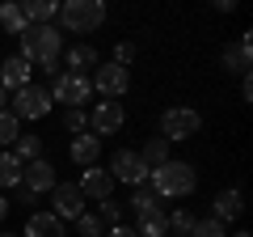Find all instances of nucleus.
Returning <instances> with one entry per match:
<instances>
[{
	"label": "nucleus",
	"mask_w": 253,
	"mask_h": 237,
	"mask_svg": "<svg viewBox=\"0 0 253 237\" xmlns=\"http://www.w3.org/2000/svg\"><path fill=\"white\" fill-rule=\"evenodd\" d=\"M21 13H26L30 26H51V21L59 17V0H26Z\"/></svg>",
	"instance_id": "6ab92c4d"
},
{
	"label": "nucleus",
	"mask_w": 253,
	"mask_h": 237,
	"mask_svg": "<svg viewBox=\"0 0 253 237\" xmlns=\"http://www.w3.org/2000/svg\"><path fill=\"white\" fill-rule=\"evenodd\" d=\"M106 0H63L59 4V26L68 34H93L106 26Z\"/></svg>",
	"instance_id": "7ed1b4c3"
},
{
	"label": "nucleus",
	"mask_w": 253,
	"mask_h": 237,
	"mask_svg": "<svg viewBox=\"0 0 253 237\" xmlns=\"http://www.w3.org/2000/svg\"><path fill=\"white\" fill-rule=\"evenodd\" d=\"M9 153L17 157L21 165H30V161H38V157H42V140H38V136H17Z\"/></svg>",
	"instance_id": "4be33fe9"
},
{
	"label": "nucleus",
	"mask_w": 253,
	"mask_h": 237,
	"mask_svg": "<svg viewBox=\"0 0 253 237\" xmlns=\"http://www.w3.org/2000/svg\"><path fill=\"white\" fill-rule=\"evenodd\" d=\"M131 59H135V47H131V43H118L114 47V64L118 68H131Z\"/></svg>",
	"instance_id": "2f4dec72"
},
{
	"label": "nucleus",
	"mask_w": 253,
	"mask_h": 237,
	"mask_svg": "<svg viewBox=\"0 0 253 237\" xmlns=\"http://www.w3.org/2000/svg\"><path fill=\"white\" fill-rule=\"evenodd\" d=\"M106 170H110V178H114V186H118V182H126V186H148V165L139 161V153H131V148H114Z\"/></svg>",
	"instance_id": "423d86ee"
},
{
	"label": "nucleus",
	"mask_w": 253,
	"mask_h": 237,
	"mask_svg": "<svg viewBox=\"0 0 253 237\" xmlns=\"http://www.w3.org/2000/svg\"><path fill=\"white\" fill-rule=\"evenodd\" d=\"M0 26H4V34H26V13H21V4H0Z\"/></svg>",
	"instance_id": "5701e85b"
},
{
	"label": "nucleus",
	"mask_w": 253,
	"mask_h": 237,
	"mask_svg": "<svg viewBox=\"0 0 253 237\" xmlns=\"http://www.w3.org/2000/svg\"><path fill=\"white\" fill-rule=\"evenodd\" d=\"M106 237H135V229H131V225H126V220H123V225L106 229Z\"/></svg>",
	"instance_id": "473e14b6"
},
{
	"label": "nucleus",
	"mask_w": 253,
	"mask_h": 237,
	"mask_svg": "<svg viewBox=\"0 0 253 237\" xmlns=\"http://www.w3.org/2000/svg\"><path fill=\"white\" fill-rule=\"evenodd\" d=\"M13 115H17V123H38V118L51 115V93H46V85H26V89L13 93Z\"/></svg>",
	"instance_id": "39448f33"
},
{
	"label": "nucleus",
	"mask_w": 253,
	"mask_h": 237,
	"mask_svg": "<svg viewBox=\"0 0 253 237\" xmlns=\"http://www.w3.org/2000/svg\"><path fill=\"white\" fill-rule=\"evenodd\" d=\"M169 237H181V233H169Z\"/></svg>",
	"instance_id": "ea45409f"
},
{
	"label": "nucleus",
	"mask_w": 253,
	"mask_h": 237,
	"mask_svg": "<svg viewBox=\"0 0 253 237\" xmlns=\"http://www.w3.org/2000/svg\"><path fill=\"white\" fill-rule=\"evenodd\" d=\"M148 186L156 191V199H186V195H194V186H199V170L190 161L169 157L165 165H156V170L148 174Z\"/></svg>",
	"instance_id": "f03ea898"
},
{
	"label": "nucleus",
	"mask_w": 253,
	"mask_h": 237,
	"mask_svg": "<svg viewBox=\"0 0 253 237\" xmlns=\"http://www.w3.org/2000/svg\"><path fill=\"white\" fill-rule=\"evenodd\" d=\"M59 51H63L59 26H26L17 55L26 59L30 68H38V72H46V76L55 81V76H59Z\"/></svg>",
	"instance_id": "f257e3e1"
},
{
	"label": "nucleus",
	"mask_w": 253,
	"mask_h": 237,
	"mask_svg": "<svg viewBox=\"0 0 253 237\" xmlns=\"http://www.w3.org/2000/svg\"><path fill=\"white\" fill-rule=\"evenodd\" d=\"M203 131V115L194 106H169L161 115V140L165 144H181V140H194Z\"/></svg>",
	"instance_id": "20e7f679"
},
{
	"label": "nucleus",
	"mask_w": 253,
	"mask_h": 237,
	"mask_svg": "<svg viewBox=\"0 0 253 237\" xmlns=\"http://www.w3.org/2000/svg\"><path fill=\"white\" fill-rule=\"evenodd\" d=\"M68 157H72L81 170H89V165H97V157H101V140L93 136V131H81V136H72V148H68Z\"/></svg>",
	"instance_id": "f3484780"
},
{
	"label": "nucleus",
	"mask_w": 253,
	"mask_h": 237,
	"mask_svg": "<svg viewBox=\"0 0 253 237\" xmlns=\"http://www.w3.org/2000/svg\"><path fill=\"white\" fill-rule=\"evenodd\" d=\"M84 203H89V199L81 195V186H76V182H59V186L51 191V212L63 220V225H68V220H76L81 212H89Z\"/></svg>",
	"instance_id": "9d476101"
},
{
	"label": "nucleus",
	"mask_w": 253,
	"mask_h": 237,
	"mask_svg": "<svg viewBox=\"0 0 253 237\" xmlns=\"http://www.w3.org/2000/svg\"><path fill=\"white\" fill-rule=\"evenodd\" d=\"M72 225H76V233H81V237H106V225L97 220V212H81Z\"/></svg>",
	"instance_id": "a878e982"
},
{
	"label": "nucleus",
	"mask_w": 253,
	"mask_h": 237,
	"mask_svg": "<svg viewBox=\"0 0 253 237\" xmlns=\"http://www.w3.org/2000/svg\"><path fill=\"white\" fill-rule=\"evenodd\" d=\"M165 220H169V233H181V237H186L190 229H194V216H190L186 208H177V212H165Z\"/></svg>",
	"instance_id": "7c9ffc66"
},
{
	"label": "nucleus",
	"mask_w": 253,
	"mask_h": 237,
	"mask_svg": "<svg viewBox=\"0 0 253 237\" xmlns=\"http://www.w3.org/2000/svg\"><path fill=\"white\" fill-rule=\"evenodd\" d=\"M139 161H144V165H148V174H152L156 165H165V161H169V144H165L161 136H152L144 148H139Z\"/></svg>",
	"instance_id": "412c9836"
},
{
	"label": "nucleus",
	"mask_w": 253,
	"mask_h": 237,
	"mask_svg": "<svg viewBox=\"0 0 253 237\" xmlns=\"http://www.w3.org/2000/svg\"><path fill=\"white\" fill-rule=\"evenodd\" d=\"M97 64H101V55H97V47H93V43H76V47L63 51V72L84 76L89 68H97Z\"/></svg>",
	"instance_id": "2eb2a0df"
},
{
	"label": "nucleus",
	"mask_w": 253,
	"mask_h": 237,
	"mask_svg": "<svg viewBox=\"0 0 253 237\" xmlns=\"http://www.w3.org/2000/svg\"><path fill=\"white\" fill-rule=\"evenodd\" d=\"M17 199H21V203H26V208H34V203H38V195H34V191H26V186H21V182H17Z\"/></svg>",
	"instance_id": "72a5a7b5"
},
{
	"label": "nucleus",
	"mask_w": 253,
	"mask_h": 237,
	"mask_svg": "<svg viewBox=\"0 0 253 237\" xmlns=\"http://www.w3.org/2000/svg\"><path fill=\"white\" fill-rule=\"evenodd\" d=\"M186 237H228V225H219V220H194V229H190Z\"/></svg>",
	"instance_id": "c85d7f7f"
},
{
	"label": "nucleus",
	"mask_w": 253,
	"mask_h": 237,
	"mask_svg": "<svg viewBox=\"0 0 253 237\" xmlns=\"http://www.w3.org/2000/svg\"><path fill=\"white\" fill-rule=\"evenodd\" d=\"M26 85H34V68H30L21 55L0 59V89H4V93H17V89H26Z\"/></svg>",
	"instance_id": "4468645a"
},
{
	"label": "nucleus",
	"mask_w": 253,
	"mask_h": 237,
	"mask_svg": "<svg viewBox=\"0 0 253 237\" xmlns=\"http://www.w3.org/2000/svg\"><path fill=\"white\" fill-rule=\"evenodd\" d=\"M126 127V110H123V102H106L101 98L97 106H93V115H89V131L93 136H114V131H123Z\"/></svg>",
	"instance_id": "1a4fd4ad"
},
{
	"label": "nucleus",
	"mask_w": 253,
	"mask_h": 237,
	"mask_svg": "<svg viewBox=\"0 0 253 237\" xmlns=\"http://www.w3.org/2000/svg\"><path fill=\"white\" fill-rule=\"evenodd\" d=\"M9 216V199H4V195H0V220Z\"/></svg>",
	"instance_id": "c9c22d12"
},
{
	"label": "nucleus",
	"mask_w": 253,
	"mask_h": 237,
	"mask_svg": "<svg viewBox=\"0 0 253 237\" xmlns=\"http://www.w3.org/2000/svg\"><path fill=\"white\" fill-rule=\"evenodd\" d=\"M21 237H68V229H63V220L55 212H30Z\"/></svg>",
	"instance_id": "dca6fc26"
},
{
	"label": "nucleus",
	"mask_w": 253,
	"mask_h": 237,
	"mask_svg": "<svg viewBox=\"0 0 253 237\" xmlns=\"http://www.w3.org/2000/svg\"><path fill=\"white\" fill-rule=\"evenodd\" d=\"M63 131H72V136H81V131H89V110H81V106L63 110Z\"/></svg>",
	"instance_id": "bb28decb"
},
{
	"label": "nucleus",
	"mask_w": 253,
	"mask_h": 237,
	"mask_svg": "<svg viewBox=\"0 0 253 237\" xmlns=\"http://www.w3.org/2000/svg\"><path fill=\"white\" fill-rule=\"evenodd\" d=\"M241 212H245V195L236 191V186H232V191H219L215 199H211V220H219V225L236 220Z\"/></svg>",
	"instance_id": "a211bd4d"
},
{
	"label": "nucleus",
	"mask_w": 253,
	"mask_h": 237,
	"mask_svg": "<svg viewBox=\"0 0 253 237\" xmlns=\"http://www.w3.org/2000/svg\"><path fill=\"white\" fill-rule=\"evenodd\" d=\"M81 195L84 199H114V178H110V170L106 165H89V170H81Z\"/></svg>",
	"instance_id": "ddd939ff"
},
{
	"label": "nucleus",
	"mask_w": 253,
	"mask_h": 237,
	"mask_svg": "<svg viewBox=\"0 0 253 237\" xmlns=\"http://www.w3.org/2000/svg\"><path fill=\"white\" fill-rule=\"evenodd\" d=\"M17 182H21V161L9 148H0V186H17Z\"/></svg>",
	"instance_id": "393cba45"
},
{
	"label": "nucleus",
	"mask_w": 253,
	"mask_h": 237,
	"mask_svg": "<svg viewBox=\"0 0 253 237\" xmlns=\"http://www.w3.org/2000/svg\"><path fill=\"white\" fill-rule=\"evenodd\" d=\"M46 93H51V102H68V110H72V106H81V110H84V102L93 98V85H89V76L59 72L51 85H46Z\"/></svg>",
	"instance_id": "0eeeda50"
},
{
	"label": "nucleus",
	"mask_w": 253,
	"mask_h": 237,
	"mask_svg": "<svg viewBox=\"0 0 253 237\" xmlns=\"http://www.w3.org/2000/svg\"><path fill=\"white\" fill-rule=\"evenodd\" d=\"M89 85H93L106 102H118L126 89H131V68H118L114 59H106V64L93 68V81H89Z\"/></svg>",
	"instance_id": "6e6552de"
},
{
	"label": "nucleus",
	"mask_w": 253,
	"mask_h": 237,
	"mask_svg": "<svg viewBox=\"0 0 253 237\" xmlns=\"http://www.w3.org/2000/svg\"><path fill=\"white\" fill-rule=\"evenodd\" d=\"M228 237H253V233H245V229H236V233H228Z\"/></svg>",
	"instance_id": "e433bc0d"
},
{
	"label": "nucleus",
	"mask_w": 253,
	"mask_h": 237,
	"mask_svg": "<svg viewBox=\"0 0 253 237\" xmlns=\"http://www.w3.org/2000/svg\"><path fill=\"white\" fill-rule=\"evenodd\" d=\"M219 64H224L228 76H249V64H253V34H241L232 47L219 51Z\"/></svg>",
	"instance_id": "f8f14e48"
},
{
	"label": "nucleus",
	"mask_w": 253,
	"mask_h": 237,
	"mask_svg": "<svg viewBox=\"0 0 253 237\" xmlns=\"http://www.w3.org/2000/svg\"><path fill=\"white\" fill-rule=\"evenodd\" d=\"M97 220H101L106 229L123 225V203H118V199H101V212H97Z\"/></svg>",
	"instance_id": "c756f323"
},
{
	"label": "nucleus",
	"mask_w": 253,
	"mask_h": 237,
	"mask_svg": "<svg viewBox=\"0 0 253 237\" xmlns=\"http://www.w3.org/2000/svg\"><path fill=\"white\" fill-rule=\"evenodd\" d=\"M21 186L34 195H51L55 186H59V174H55V165L46 161V157H38V161L21 165Z\"/></svg>",
	"instance_id": "9b49d317"
},
{
	"label": "nucleus",
	"mask_w": 253,
	"mask_h": 237,
	"mask_svg": "<svg viewBox=\"0 0 253 237\" xmlns=\"http://www.w3.org/2000/svg\"><path fill=\"white\" fill-rule=\"evenodd\" d=\"M131 212H135V216H148V212H165V208H161V199H156L152 186H135V195H131Z\"/></svg>",
	"instance_id": "b1692460"
},
{
	"label": "nucleus",
	"mask_w": 253,
	"mask_h": 237,
	"mask_svg": "<svg viewBox=\"0 0 253 237\" xmlns=\"http://www.w3.org/2000/svg\"><path fill=\"white\" fill-rule=\"evenodd\" d=\"M0 237H21V233H0Z\"/></svg>",
	"instance_id": "58836bf2"
},
{
	"label": "nucleus",
	"mask_w": 253,
	"mask_h": 237,
	"mask_svg": "<svg viewBox=\"0 0 253 237\" xmlns=\"http://www.w3.org/2000/svg\"><path fill=\"white\" fill-rule=\"evenodd\" d=\"M135 237H169V220L165 212H148V216H135Z\"/></svg>",
	"instance_id": "aec40b11"
},
{
	"label": "nucleus",
	"mask_w": 253,
	"mask_h": 237,
	"mask_svg": "<svg viewBox=\"0 0 253 237\" xmlns=\"http://www.w3.org/2000/svg\"><path fill=\"white\" fill-rule=\"evenodd\" d=\"M21 136V123L13 110H0V144H13V140Z\"/></svg>",
	"instance_id": "cd10ccee"
},
{
	"label": "nucleus",
	"mask_w": 253,
	"mask_h": 237,
	"mask_svg": "<svg viewBox=\"0 0 253 237\" xmlns=\"http://www.w3.org/2000/svg\"><path fill=\"white\" fill-rule=\"evenodd\" d=\"M0 110H4V89H0Z\"/></svg>",
	"instance_id": "4c0bfd02"
},
{
	"label": "nucleus",
	"mask_w": 253,
	"mask_h": 237,
	"mask_svg": "<svg viewBox=\"0 0 253 237\" xmlns=\"http://www.w3.org/2000/svg\"><path fill=\"white\" fill-rule=\"evenodd\" d=\"M241 98H245V102L253 98V81H249V76H241Z\"/></svg>",
	"instance_id": "f704fd0d"
}]
</instances>
